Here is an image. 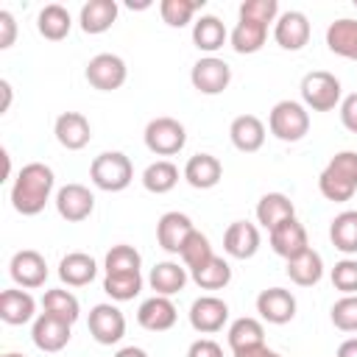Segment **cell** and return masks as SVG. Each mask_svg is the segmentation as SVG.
I'll return each instance as SVG.
<instances>
[{"label":"cell","mask_w":357,"mask_h":357,"mask_svg":"<svg viewBox=\"0 0 357 357\" xmlns=\"http://www.w3.org/2000/svg\"><path fill=\"white\" fill-rule=\"evenodd\" d=\"M117 3L114 0H89L81 6V14H78V22H81V31L89 33V36H98V33H106L114 22H117Z\"/></svg>","instance_id":"23"},{"label":"cell","mask_w":357,"mask_h":357,"mask_svg":"<svg viewBox=\"0 0 357 357\" xmlns=\"http://www.w3.org/2000/svg\"><path fill=\"white\" fill-rule=\"evenodd\" d=\"M273 39L282 50H301L310 42V20L304 11H284L273 22Z\"/></svg>","instance_id":"16"},{"label":"cell","mask_w":357,"mask_h":357,"mask_svg":"<svg viewBox=\"0 0 357 357\" xmlns=\"http://www.w3.org/2000/svg\"><path fill=\"white\" fill-rule=\"evenodd\" d=\"M139 265H142V257L134 245H112L106 259H103V268H106V276H123V273H139Z\"/></svg>","instance_id":"37"},{"label":"cell","mask_w":357,"mask_h":357,"mask_svg":"<svg viewBox=\"0 0 357 357\" xmlns=\"http://www.w3.org/2000/svg\"><path fill=\"white\" fill-rule=\"evenodd\" d=\"M226 321H229V304L218 296H201L190 307V326L201 335L220 332Z\"/></svg>","instance_id":"11"},{"label":"cell","mask_w":357,"mask_h":357,"mask_svg":"<svg viewBox=\"0 0 357 357\" xmlns=\"http://www.w3.org/2000/svg\"><path fill=\"white\" fill-rule=\"evenodd\" d=\"M265 39H268V25H259V22H254V20H240V22L234 25V31L229 33L231 47H234V53H240V56H248V53L262 50Z\"/></svg>","instance_id":"32"},{"label":"cell","mask_w":357,"mask_h":357,"mask_svg":"<svg viewBox=\"0 0 357 357\" xmlns=\"http://www.w3.org/2000/svg\"><path fill=\"white\" fill-rule=\"evenodd\" d=\"M229 137H231V145L243 153H254L265 145V123L257 117V114H240L231 120L229 126Z\"/></svg>","instance_id":"21"},{"label":"cell","mask_w":357,"mask_h":357,"mask_svg":"<svg viewBox=\"0 0 357 357\" xmlns=\"http://www.w3.org/2000/svg\"><path fill=\"white\" fill-rule=\"evenodd\" d=\"M226 39H229V31H226V25L218 17L204 14L201 20H195V25H192V42H195L198 50H204V53L212 56L215 50H220L226 45Z\"/></svg>","instance_id":"30"},{"label":"cell","mask_w":357,"mask_h":357,"mask_svg":"<svg viewBox=\"0 0 357 357\" xmlns=\"http://www.w3.org/2000/svg\"><path fill=\"white\" fill-rule=\"evenodd\" d=\"M84 75H86L89 86H95V89H100V92H114V89H120V86L126 84L128 67H126V61H123L120 56H114V53H98V56L89 59Z\"/></svg>","instance_id":"7"},{"label":"cell","mask_w":357,"mask_h":357,"mask_svg":"<svg viewBox=\"0 0 357 357\" xmlns=\"http://www.w3.org/2000/svg\"><path fill=\"white\" fill-rule=\"evenodd\" d=\"M36 28H39V33H42L45 39L61 42V39L70 33V28H73V17H70V11H67L64 6L50 3V6H45V8L39 11Z\"/></svg>","instance_id":"31"},{"label":"cell","mask_w":357,"mask_h":357,"mask_svg":"<svg viewBox=\"0 0 357 357\" xmlns=\"http://www.w3.org/2000/svg\"><path fill=\"white\" fill-rule=\"evenodd\" d=\"M340 123L351 134H357V92H351V95H346L340 100Z\"/></svg>","instance_id":"45"},{"label":"cell","mask_w":357,"mask_h":357,"mask_svg":"<svg viewBox=\"0 0 357 357\" xmlns=\"http://www.w3.org/2000/svg\"><path fill=\"white\" fill-rule=\"evenodd\" d=\"M329 318H332V324H335L340 332H357V293L337 298V301L332 304Z\"/></svg>","instance_id":"43"},{"label":"cell","mask_w":357,"mask_h":357,"mask_svg":"<svg viewBox=\"0 0 357 357\" xmlns=\"http://www.w3.org/2000/svg\"><path fill=\"white\" fill-rule=\"evenodd\" d=\"M89 178L103 192H123L134 181V165L123 151H103L92 159Z\"/></svg>","instance_id":"3"},{"label":"cell","mask_w":357,"mask_h":357,"mask_svg":"<svg viewBox=\"0 0 357 357\" xmlns=\"http://www.w3.org/2000/svg\"><path fill=\"white\" fill-rule=\"evenodd\" d=\"M184 178L195 190H212L223 178V165L212 153H195L184 165Z\"/></svg>","instance_id":"22"},{"label":"cell","mask_w":357,"mask_h":357,"mask_svg":"<svg viewBox=\"0 0 357 357\" xmlns=\"http://www.w3.org/2000/svg\"><path fill=\"white\" fill-rule=\"evenodd\" d=\"M287 218H296V206H293V201L284 192H265L259 198V204H257V223L262 229L271 231L273 226H279Z\"/></svg>","instance_id":"27"},{"label":"cell","mask_w":357,"mask_h":357,"mask_svg":"<svg viewBox=\"0 0 357 357\" xmlns=\"http://www.w3.org/2000/svg\"><path fill=\"white\" fill-rule=\"evenodd\" d=\"M268 128L282 142H298L310 131V112L298 100H279L268 114Z\"/></svg>","instance_id":"4"},{"label":"cell","mask_w":357,"mask_h":357,"mask_svg":"<svg viewBox=\"0 0 357 357\" xmlns=\"http://www.w3.org/2000/svg\"><path fill=\"white\" fill-rule=\"evenodd\" d=\"M148 284L156 290V296H167L170 298L173 293L184 290V284H187V268L178 265V262H170V259L156 262L151 268V273H148Z\"/></svg>","instance_id":"26"},{"label":"cell","mask_w":357,"mask_h":357,"mask_svg":"<svg viewBox=\"0 0 357 357\" xmlns=\"http://www.w3.org/2000/svg\"><path fill=\"white\" fill-rule=\"evenodd\" d=\"M178 257H181V265L192 273V271H198L201 265H206L215 254H212V245H209V240H206V234H201L198 229L187 237V243L181 245V251H178Z\"/></svg>","instance_id":"39"},{"label":"cell","mask_w":357,"mask_h":357,"mask_svg":"<svg viewBox=\"0 0 357 357\" xmlns=\"http://www.w3.org/2000/svg\"><path fill=\"white\" fill-rule=\"evenodd\" d=\"M240 20H254L259 25H271L279 20V3L276 0H245V3H240Z\"/></svg>","instance_id":"42"},{"label":"cell","mask_w":357,"mask_h":357,"mask_svg":"<svg viewBox=\"0 0 357 357\" xmlns=\"http://www.w3.org/2000/svg\"><path fill=\"white\" fill-rule=\"evenodd\" d=\"M287 276H290V282L298 284V287H312V284H318L321 276H324V259H321V254L312 251V248H307L304 254L287 259Z\"/></svg>","instance_id":"29"},{"label":"cell","mask_w":357,"mask_h":357,"mask_svg":"<svg viewBox=\"0 0 357 357\" xmlns=\"http://www.w3.org/2000/svg\"><path fill=\"white\" fill-rule=\"evenodd\" d=\"M42 310L59 321H67V324H75L78 315H81V307H78V298L70 293V290H45L42 296Z\"/></svg>","instance_id":"35"},{"label":"cell","mask_w":357,"mask_h":357,"mask_svg":"<svg viewBox=\"0 0 357 357\" xmlns=\"http://www.w3.org/2000/svg\"><path fill=\"white\" fill-rule=\"evenodd\" d=\"M142 290V273H123V276H106L103 293L112 301H131Z\"/></svg>","instance_id":"41"},{"label":"cell","mask_w":357,"mask_h":357,"mask_svg":"<svg viewBox=\"0 0 357 357\" xmlns=\"http://www.w3.org/2000/svg\"><path fill=\"white\" fill-rule=\"evenodd\" d=\"M95 273H98V262H95L89 254H84V251H70V254L61 257V262H59V279H61L64 284H70V287H84V284H89V282L95 279Z\"/></svg>","instance_id":"25"},{"label":"cell","mask_w":357,"mask_h":357,"mask_svg":"<svg viewBox=\"0 0 357 357\" xmlns=\"http://www.w3.org/2000/svg\"><path fill=\"white\" fill-rule=\"evenodd\" d=\"M8 273H11V279H14L20 287L33 290V287H42V284H45V279H47V262H45V257H42L39 251L22 248V251H17V254L11 257Z\"/></svg>","instance_id":"10"},{"label":"cell","mask_w":357,"mask_h":357,"mask_svg":"<svg viewBox=\"0 0 357 357\" xmlns=\"http://www.w3.org/2000/svg\"><path fill=\"white\" fill-rule=\"evenodd\" d=\"M318 190L326 201L343 204L357 192V151H340L318 176Z\"/></svg>","instance_id":"2"},{"label":"cell","mask_w":357,"mask_h":357,"mask_svg":"<svg viewBox=\"0 0 357 357\" xmlns=\"http://www.w3.org/2000/svg\"><path fill=\"white\" fill-rule=\"evenodd\" d=\"M257 312L268 324H290L296 318V296L284 287H268L257 296Z\"/></svg>","instance_id":"13"},{"label":"cell","mask_w":357,"mask_h":357,"mask_svg":"<svg viewBox=\"0 0 357 357\" xmlns=\"http://www.w3.org/2000/svg\"><path fill=\"white\" fill-rule=\"evenodd\" d=\"M192 231H195V226L184 212H165L156 223V243L167 254H178Z\"/></svg>","instance_id":"18"},{"label":"cell","mask_w":357,"mask_h":357,"mask_svg":"<svg viewBox=\"0 0 357 357\" xmlns=\"http://www.w3.org/2000/svg\"><path fill=\"white\" fill-rule=\"evenodd\" d=\"M187 357H223V349H220L215 340L201 337V340H195V343L187 349Z\"/></svg>","instance_id":"47"},{"label":"cell","mask_w":357,"mask_h":357,"mask_svg":"<svg viewBox=\"0 0 357 357\" xmlns=\"http://www.w3.org/2000/svg\"><path fill=\"white\" fill-rule=\"evenodd\" d=\"M268 240H271V248L284 259H293V257H298V254H304L310 248L307 229L298 223V218H287L279 226H273L268 231Z\"/></svg>","instance_id":"14"},{"label":"cell","mask_w":357,"mask_h":357,"mask_svg":"<svg viewBox=\"0 0 357 357\" xmlns=\"http://www.w3.org/2000/svg\"><path fill=\"white\" fill-rule=\"evenodd\" d=\"M354 6H357V0H354Z\"/></svg>","instance_id":"53"},{"label":"cell","mask_w":357,"mask_h":357,"mask_svg":"<svg viewBox=\"0 0 357 357\" xmlns=\"http://www.w3.org/2000/svg\"><path fill=\"white\" fill-rule=\"evenodd\" d=\"M178 184V167L170 159H156L142 173V187L153 195H165Z\"/></svg>","instance_id":"33"},{"label":"cell","mask_w":357,"mask_h":357,"mask_svg":"<svg viewBox=\"0 0 357 357\" xmlns=\"http://www.w3.org/2000/svg\"><path fill=\"white\" fill-rule=\"evenodd\" d=\"M70 329H73V324L59 321V318L42 312V315L33 321V326H31V340H33V346H36L39 351L53 354V351H61V349L70 343Z\"/></svg>","instance_id":"15"},{"label":"cell","mask_w":357,"mask_h":357,"mask_svg":"<svg viewBox=\"0 0 357 357\" xmlns=\"http://www.w3.org/2000/svg\"><path fill=\"white\" fill-rule=\"evenodd\" d=\"M332 284L335 290H340L343 296H354L357 293V259H340L332 268Z\"/></svg>","instance_id":"44"},{"label":"cell","mask_w":357,"mask_h":357,"mask_svg":"<svg viewBox=\"0 0 357 357\" xmlns=\"http://www.w3.org/2000/svg\"><path fill=\"white\" fill-rule=\"evenodd\" d=\"M56 176L45 162H28L11 184V206L20 215H39L50 201Z\"/></svg>","instance_id":"1"},{"label":"cell","mask_w":357,"mask_h":357,"mask_svg":"<svg viewBox=\"0 0 357 357\" xmlns=\"http://www.w3.org/2000/svg\"><path fill=\"white\" fill-rule=\"evenodd\" d=\"M337 357H357V337H349L337 346Z\"/></svg>","instance_id":"49"},{"label":"cell","mask_w":357,"mask_h":357,"mask_svg":"<svg viewBox=\"0 0 357 357\" xmlns=\"http://www.w3.org/2000/svg\"><path fill=\"white\" fill-rule=\"evenodd\" d=\"M145 148L156 156H173L184 148L187 131L176 117H153L145 126Z\"/></svg>","instance_id":"6"},{"label":"cell","mask_w":357,"mask_h":357,"mask_svg":"<svg viewBox=\"0 0 357 357\" xmlns=\"http://www.w3.org/2000/svg\"><path fill=\"white\" fill-rule=\"evenodd\" d=\"M234 357H282L279 351L268 349L265 343L262 346H251V349H243V351H234Z\"/></svg>","instance_id":"48"},{"label":"cell","mask_w":357,"mask_h":357,"mask_svg":"<svg viewBox=\"0 0 357 357\" xmlns=\"http://www.w3.org/2000/svg\"><path fill=\"white\" fill-rule=\"evenodd\" d=\"M3 357H25V354H20V351H6Z\"/></svg>","instance_id":"52"},{"label":"cell","mask_w":357,"mask_h":357,"mask_svg":"<svg viewBox=\"0 0 357 357\" xmlns=\"http://www.w3.org/2000/svg\"><path fill=\"white\" fill-rule=\"evenodd\" d=\"M36 312V301L28 290H20V287H8L0 293V318L8 324V326H22L33 318Z\"/></svg>","instance_id":"24"},{"label":"cell","mask_w":357,"mask_h":357,"mask_svg":"<svg viewBox=\"0 0 357 357\" xmlns=\"http://www.w3.org/2000/svg\"><path fill=\"white\" fill-rule=\"evenodd\" d=\"M114 357H148V351L139 349V346H126V349H120Z\"/></svg>","instance_id":"50"},{"label":"cell","mask_w":357,"mask_h":357,"mask_svg":"<svg viewBox=\"0 0 357 357\" xmlns=\"http://www.w3.org/2000/svg\"><path fill=\"white\" fill-rule=\"evenodd\" d=\"M329 240L343 254H357V209H346L332 218Z\"/></svg>","instance_id":"34"},{"label":"cell","mask_w":357,"mask_h":357,"mask_svg":"<svg viewBox=\"0 0 357 357\" xmlns=\"http://www.w3.org/2000/svg\"><path fill=\"white\" fill-rule=\"evenodd\" d=\"M265 343V326L257 318H237L229 326V349L231 351H243L251 346H262Z\"/></svg>","instance_id":"36"},{"label":"cell","mask_w":357,"mask_h":357,"mask_svg":"<svg viewBox=\"0 0 357 357\" xmlns=\"http://www.w3.org/2000/svg\"><path fill=\"white\" fill-rule=\"evenodd\" d=\"M17 39V22L11 11H0V50H8Z\"/></svg>","instance_id":"46"},{"label":"cell","mask_w":357,"mask_h":357,"mask_svg":"<svg viewBox=\"0 0 357 357\" xmlns=\"http://www.w3.org/2000/svg\"><path fill=\"white\" fill-rule=\"evenodd\" d=\"M0 89H3V106H0V112H8V103H11V84H8V81H0Z\"/></svg>","instance_id":"51"},{"label":"cell","mask_w":357,"mask_h":357,"mask_svg":"<svg viewBox=\"0 0 357 357\" xmlns=\"http://www.w3.org/2000/svg\"><path fill=\"white\" fill-rule=\"evenodd\" d=\"M190 81L201 95H220L231 84V67L218 56H204L192 64Z\"/></svg>","instance_id":"9"},{"label":"cell","mask_w":357,"mask_h":357,"mask_svg":"<svg viewBox=\"0 0 357 357\" xmlns=\"http://www.w3.org/2000/svg\"><path fill=\"white\" fill-rule=\"evenodd\" d=\"M56 209L59 215L67 220V223H81L92 215L95 209V195L89 192V187L84 184H64L59 192H56Z\"/></svg>","instance_id":"12"},{"label":"cell","mask_w":357,"mask_h":357,"mask_svg":"<svg viewBox=\"0 0 357 357\" xmlns=\"http://www.w3.org/2000/svg\"><path fill=\"white\" fill-rule=\"evenodd\" d=\"M89 335L95 337V343L100 346H114L123 340L126 335V315L114 307V304H95L89 310Z\"/></svg>","instance_id":"8"},{"label":"cell","mask_w":357,"mask_h":357,"mask_svg":"<svg viewBox=\"0 0 357 357\" xmlns=\"http://www.w3.org/2000/svg\"><path fill=\"white\" fill-rule=\"evenodd\" d=\"M326 47L335 56L357 61V20H349V17L335 20L326 28Z\"/></svg>","instance_id":"28"},{"label":"cell","mask_w":357,"mask_h":357,"mask_svg":"<svg viewBox=\"0 0 357 357\" xmlns=\"http://www.w3.org/2000/svg\"><path fill=\"white\" fill-rule=\"evenodd\" d=\"M190 276L201 290H220V287H226L231 282V265L223 257H212L206 265H201Z\"/></svg>","instance_id":"38"},{"label":"cell","mask_w":357,"mask_h":357,"mask_svg":"<svg viewBox=\"0 0 357 357\" xmlns=\"http://www.w3.org/2000/svg\"><path fill=\"white\" fill-rule=\"evenodd\" d=\"M340 81L326 70H312L301 78V100L312 112H332L340 103Z\"/></svg>","instance_id":"5"},{"label":"cell","mask_w":357,"mask_h":357,"mask_svg":"<svg viewBox=\"0 0 357 357\" xmlns=\"http://www.w3.org/2000/svg\"><path fill=\"white\" fill-rule=\"evenodd\" d=\"M223 251L234 259H251L259 251V229L248 220H234L223 231Z\"/></svg>","instance_id":"19"},{"label":"cell","mask_w":357,"mask_h":357,"mask_svg":"<svg viewBox=\"0 0 357 357\" xmlns=\"http://www.w3.org/2000/svg\"><path fill=\"white\" fill-rule=\"evenodd\" d=\"M176 318H178L176 304L167 296H151L137 310V324L148 332H167L176 324Z\"/></svg>","instance_id":"20"},{"label":"cell","mask_w":357,"mask_h":357,"mask_svg":"<svg viewBox=\"0 0 357 357\" xmlns=\"http://www.w3.org/2000/svg\"><path fill=\"white\" fill-rule=\"evenodd\" d=\"M53 134L59 139L61 148L67 151H81L89 145L92 139V126L89 120L81 114V112H64L56 117V126H53Z\"/></svg>","instance_id":"17"},{"label":"cell","mask_w":357,"mask_h":357,"mask_svg":"<svg viewBox=\"0 0 357 357\" xmlns=\"http://www.w3.org/2000/svg\"><path fill=\"white\" fill-rule=\"evenodd\" d=\"M201 6H204V0H162L159 14L170 28H184L187 22H192V17Z\"/></svg>","instance_id":"40"}]
</instances>
